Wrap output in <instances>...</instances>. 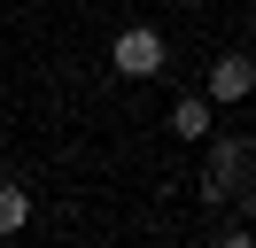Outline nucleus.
<instances>
[{"instance_id":"f257e3e1","label":"nucleus","mask_w":256,"mask_h":248,"mask_svg":"<svg viewBox=\"0 0 256 248\" xmlns=\"http://www.w3.org/2000/svg\"><path fill=\"white\" fill-rule=\"evenodd\" d=\"M248 178H256L248 140H218L210 163H202V194H210V202H240V194H248Z\"/></svg>"},{"instance_id":"f03ea898","label":"nucleus","mask_w":256,"mask_h":248,"mask_svg":"<svg viewBox=\"0 0 256 248\" xmlns=\"http://www.w3.org/2000/svg\"><path fill=\"white\" fill-rule=\"evenodd\" d=\"M109 70H116V78H156V70H163V39H156L148 24L116 31V46H109Z\"/></svg>"},{"instance_id":"7ed1b4c3","label":"nucleus","mask_w":256,"mask_h":248,"mask_svg":"<svg viewBox=\"0 0 256 248\" xmlns=\"http://www.w3.org/2000/svg\"><path fill=\"white\" fill-rule=\"evenodd\" d=\"M240 93H256V62L248 54H218L210 62V101H240Z\"/></svg>"},{"instance_id":"20e7f679","label":"nucleus","mask_w":256,"mask_h":248,"mask_svg":"<svg viewBox=\"0 0 256 248\" xmlns=\"http://www.w3.org/2000/svg\"><path fill=\"white\" fill-rule=\"evenodd\" d=\"M171 132H178V140H202V132H210V101H178V108H171Z\"/></svg>"},{"instance_id":"39448f33","label":"nucleus","mask_w":256,"mask_h":248,"mask_svg":"<svg viewBox=\"0 0 256 248\" xmlns=\"http://www.w3.org/2000/svg\"><path fill=\"white\" fill-rule=\"evenodd\" d=\"M24 217H32V194L24 186H0V232H24Z\"/></svg>"},{"instance_id":"423d86ee","label":"nucleus","mask_w":256,"mask_h":248,"mask_svg":"<svg viewBox=\"0 0 256 248\" xmlns=\"http://www.w3.org/2000/svg\"><path fill=\"white\" fill-rule=\"evenodd\" d=\"M240 202H248V210H256V178H248V194H240Z\"/></svg>"}]
</instances>
